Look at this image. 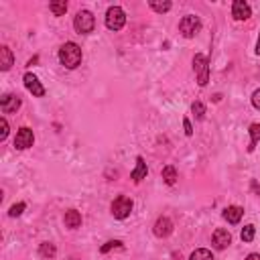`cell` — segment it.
<instances>
[{"instance_id": "obj_4", "label": "cell", "mask_w": 260, "mask_h": 260, "mask_svg": "<svg viewBox=\"0 0 260 260\" xmlns=\"http://www.w3.org/2000/svg\"><path fill=\"white\" fill-rule=\"evenodd\" d=\"M132 207H134V203H132V199L130 197H126V195H118L114 201H112V215L116 217V219H126L128 215H130V211H132Z\"/></svg>"}, {"instance_id": "obj_2", "label": "cell", "mask_w": 260, "mask_h": 260, "mask_svg": "<svg viewBox=\"0 0 260 260\" xmlns=\"http://www.w3.org/2000/svg\"><path fill=\"white\" fill-rule=\"evenodd\" d=\"M73 26H75V30H77L79 35H89V32L93 30V26H95V18H93V14H91L89 10H79V12L75 14Z\"/></svg>"}, {"instance_id": "obj_23", "label": "cell", "mask_w": 260, "mask_h": 260, "mask_svg": "<svg viewBox=\"0 0 260 260\" xmlns=\"http://www.w3.org/2000/svg\"><path fill=\"white\" fill-rule=\"evenodd\" d=\"M191 112L195 114V118H197V120H203V116H205V106H203L201 102H193Z\"/></svg>"}, {"instance_id": "obj_11", "label": "cell", "mask_w": 260, "mask_h": 260, "mask_svg": "<svg viewBox=\"0 0 260 260\" xmlns=\"http://www.w3.org/2000/svg\"><path fill=\"white\" fill-rule=\"evenodd\" d=\"M152 232H154L156 238H167V236H171V232H173V221H171L167 215H162V217H158V219L154 221Z\"/></svg>"}, {"instance_id": "obj_10", "label": "cell", "mask_w": 260, "mask_h": 260, "mask_svg": "<svg viewBox=\"0 0 260 260\" xmlns=\"http://www.w3.org/2000/svg\"><path fill=\"white\" fill-rule=\"evenodd\" d=\"M22 79H24V87H26L35 98H43V95H45V87L41 85V81H39L32 73H24Z\"/></svg>"}, {"instance_id": "obj_14", "label": "cell", "mask_w": 260, "mask_h": 260, "mask_svg": "<svg viewBox=\"0 0 260 260\" xmlns=\"http://www.w3.org/2000/svg\"><path fill=\"white\" fill-rule=\"evenodd\" d=\"M146 162H144V158L142 156H136V167H134V171L130 173V177H132V181L134 183H140L142 179H146Z\"/></svg>"}, {"instance_id": "obj_30", "label": "cell", "mask_w": 260, "mask_h": 260, "mask_svg": "<svg viewBox=\"0 0 260 260\" xmlns=\"http://www.w3.org/2000/svg\"><path fill=\"white\" fill-rule=\"evenodd\" d=\"M246 260H260V254H248Z\"/></svg>"}, {"instance_id": "obj_7", "label": "cell", "mask_w": 260, "mask_h": 260, "mask_svg": "<svg viewBox=\"0 0 260 260\" xmlns=\"http://www.w3.org/2000/svg\"><path fill=\"white\" fill-rule=\"evenodd\" d=\"M32 142H35V134H32V130L26 128V126L18 128V132H16V136H14V146H16L18 150H24V148H30Z\"/></svg>"}, {"instance_id": "obj_1", "label": "cell", "mask_w": 260, "mask_h": 260, "mask_svg": "<svg viewBox=\"0 0 260 260\" xmlns=\"http://www.w3.org/2000/svg\"><path fill=\"white\" fill-rule=\"evenodd\" d=\"M59 61H61L63 67L75 69V67L81 63V49H79V45H75V43H65V45L59 49Z\"/></svg>"}, {"instance_id": "obj_26", "label": "cell", "mask_w": 260, "mask_h": 260, "mask_svg": "<svg viewBox=\"0 0 260 260\" xmlns=\"http://www.w3.org/2000/svg\"><path fill=\"white\" fill-rule=\"evenodd\" d=\"M112 248H122V242H120V240H110V242H106V244L100 248V252L106 254V252L112 250Z\"/></svg>"}, {"instance_id": "obj_27", "label": "cell", "mask_w": 260, "mask_h": 260, "mask_svg": "<svg viewBox=\"0 0 260 260\" xmlns=\"http://www.w3.org/2000/svg\"><path fill=\"white\" fill-rule=\"evenodd\" d=\"M6 136H8V122H6V118H2L0 120V140H6Z\"/></svg>"}, {"instance_id": "obj_19", "label": "cell", "mask_w": 260, "mask_h": 260, "mask_svg": "<svg viewBox=\"0 0 260 260\" xmlns=\"http://www.w3.org/2000/svg\"><path fill=\"white\" fill-rule=\"evenodd\" d=\"M248 132H250V136H252L250 146H248V152H252V150H254V146H256V144H258V140H260V124H252Z\"/></svg>"}, {"instance_id": "obj_31", "label": "cell", "mask_w": 260, "mask_h": 260, "mask_svg": "<svg viewBox=\"0 0 260 260\" xmlns=\"http://www.w3.org/2000/svg\"><path fill=\"white\" fill-rule=\"evenodd\" d=\"M252 189H254V193H260V187H258L256 181H252Z\"/></svg>"}, {"instance_id": "obj_13", "label": "cell", "mask_w": 260, "mask_h": 260, "mask_svg": "<svg viewBox=\"0 0 260 260\" xmlns=\"http://www.w3.org/2000/svg\"><path fill=\"white\" fill-rule=\"evenodd\" d=\"M242 215H244V209L240 205H230V207L223 209V219L228 223H238L242 219Z\"/></svg>"}, {"instance_id": "obj_20", "label": "cell", "mask_w": 260, "mask_h": 260, "mask_svg": "<svg viewBox=\"0 0 260 260\" xmlns=\"http://www.w3.org/2000/svg\"><path fill=\"white\" fill-rule=\"evenodd\" d=\"M49 10L55 14V16H63L65 12H67V2L63 0V2H51L49 4Z\"/></svg>"}, {"instance_id": "obj_3", "label": "cell", "mask_w": 260, "mask_h": 260, "mask_svg": "<svg viewBox=\"0 0 260 260\" xmlns=\"http://www.w3.org/2000/svg\"><path fill=\"white\" fill-rule=\"evenodd\" d=\"M193 71H195V75H197V83H199L201 87L207 85V81H209V61H207L205 55L197 53V55L193 57Z\"/></svg>"}, {"instance_id": "obj_8", "label": "cell", "mask_w": 260, "mask_h": 260, "mask_svg": "<svg viewBox=\"0 0 260 260\" xmlns=\"http://www.w3.org/2000/svg\"><path fill=\"white\" fill-rule=\"evenodd\" d=\"M211 242H213V248H215V250H225V248L232 244V236H230V232H228V230L217 228V230L213 232Z\"/></svg>"}, {"instance_id": "obj_24", "label": "cell", "mask_w": 260, "mask_h": 260, "mask_svg": "<svg viewBox=\"0 0 260 260\" xmlns=\"http://www.w3.org/2000/svg\"><path fill=\"white\" fill-rule=\"evenodd\" d=\"M171 6H173L171 2H154V0L150 2V8L156 12H167V10H171Z\"/></svg>"}, {"instance_id": "obj_16", "label": "cell", "mask_w": 260, "mask_h": 260, "mask_svg": "<svg viewBox=\"0 0 260 260\" xmlns=\"http://www.w3.org/2000/svg\"><path fill=\"white\" fill-rule=\"evenodd\" d=\"M65 225H67L69 230H77V228L81 225V213H79L77 209L65 211Z\"/></svg>"}, {"instance_id": "obj_17", "label": "cell", "mask_w": 260, "mask_h": 260, "mask_svg": "<svg viewBox=\"0 0 260 260\" xmlns=\"http://www.w3.org/2000/svg\"><path fill=\"white\" fill-rule=\"evenodd\" d=\"M55 254H57L55 244H51V242H43L41 244V248H39V256L41 258H53Z\"/></svg>"}, {"instance_id": "obj_21", "label": "cell", "mask_w": 260, "mask_h": 260, "mask_svg": "<svg viewBox=\"0 0 260 260\" xmlns=\"http://www.w3.org/2000/svg\"><path fill=\"white\" fill-rule=\"evenodd\" d=\"M189 260H213V256H211V252H209V250L199 248V250H195V252L191 254V258H189Z\"/></svg>"}, {"instance_id": "obj_5", "label": "cell", "mask_w": 260, "mask_h": 260, "mask_svg": "<svg viewBox=\"0 0 260 260\" xmlns=\"http://www.w3.org/2000/svg\"><path fill=\"white\" fill-rule=\"evenodd\" d=\"M199 28H201V20H199V16H195V14H187V16H183L181 22H179V32H181L185 39L195 37V35L199 32Z\"/></svg>"}, {"instance_id": "obj_18", "label": "cell", "mask_w": 260, "mask_h": 260, "mask_svg": "<svg viewBox=\"0 0 260 260\" xmlns=\"http://www.w3.org/2000/svg\"><path fill=\"white\" fill-rule=\"evenodd\" d=\"M162 181L167 183V185H175L177 183V171H175V167H165L162 169Z\"/></svg>"}, {"instance_id": "obj_29", "label": "cell", "mask_w": 260, "mask_h": 260, "mask_svg": "<svg viewBox=\"0 0 260 260\" xmlns=\"http://www.w3.org/2000/svg\"><path fill=\"white\" fill-rule=\"evenodd\" d=\"M183 126H185V134H187V136H191V134H193V128H191L189 118H185V120H183Z\"/></svg>"}, {"instance_id": "obj_25", "label": "cell", "mask_w": 260, "mask_h": 260, "mask_svg": "<svg viewBox=\"0 0 260 260\" xmlns=\"http://www.w3.org/2000/svg\"><path fill=\"white\" fill-rule=\"evenodd\" d=\"M24 207H26V203H22V201H20V203H14V205L8 209V215H10V217H18V215L24 211Z\"/></svg>"}, {"instance_id": "obj_15", "label": "cell", "mask_w": 260, "mask_h": 260, "mask_svg": "<svg viewBox=\"0 0 260 260\" xmlns=\"http://www.w3.org/2000/svg\"><path fill=\"white\" fill-rule=\"evenodd\" d=\"M12 63H14V57H12V51L4 45V47H0V69L2 71H8L10 67H12Z\"/></svg>"}, {"instance_id": "obj_32", "label": "cell", "mask_w": 260, "mask_h": 260, "mask_svg": "<svg viewBox=\"0 0 260 260\" xmlns=\"http://www.w3.org/2000/svg\"><path fill=\"white\" fill-rule=\"evenodd\" d=\"M256 55H260V35H258V41H256Z\"/></svg>"}, {"instance_id": "obj_12", "label": "cell", "mask_w": 260, "mask_h": 260, "mask_svg": "<svg viewBox=\"0 0 260 260\" xmlns=\"http://www.w3.org/2000/svg\"><path fill=\"white\" fill-rule=\"evenodd\" d=\"M0 108L4 114H12L20 108V98L18 95H12V93H4L2 100H0Z\"/></svg>"}, {"instance_id": "obj_22", "label": "cell", "mask_w": 260, "mask_h": 260, "mask_svg": "<svg viewBox=\"0 0 260 260\" xmlns=\"http://www.w3.org/2000/svg\"><path fill=\"white\" fill-rule=\"evenodd\" d=\"M254 234H256V228H254L252 223H248V225H244V230H242L240 238H242L244 242H252V240H254Z\"/></svg>"}, {"instance_id": "obj_9", "label": "cell", "mask_w": 260, "mask_h": 260, "mask_svg": "<svg viewBox=\"0 0 260 260\" xmlns=\"http://www.w3.org/2000/svg\"><path fill=\"white\" fill-rule=\"evenodd\" d=\"M232 16H234L236 20H246V18H250V16H252L250 4L244 2V0H236V2L232 4Z\"/></svg>"}, {"instance_id": "obj_6", "label": "cell", "mask_w": 260, "mask_h": 260, "mask_svg": "<svg viewBox=\"0 0 260 260\" xmlns=\"http://www.w3.org/2000/svg\"><path fill=\"white\" fill-rule=\"evenodd\" d=\"M126 24V14L120 6H110L106 12V26L110 30H120Z\"/></svg>"}, {"instance_id": "obj_28", "label": "cell", "mask_w": 260, "mask_h": 260, "mask_svg": "<svg viewBox=\"0 0 260 260\" xmlns=\"http://www.w3.org/2000/svg\"><path fill=\"white\" fill-rule=\"evenodd\" d=\"M252 106H254L256 110H260V89H256V91L252 93Z\"/></svg>"}]
</instances>
